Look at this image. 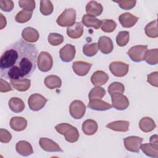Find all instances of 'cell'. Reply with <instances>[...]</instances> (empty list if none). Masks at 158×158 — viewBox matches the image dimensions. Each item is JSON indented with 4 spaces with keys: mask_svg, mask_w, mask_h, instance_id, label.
Instances as JSON below:
<instances>
[{
    "mask_svg": "<svg viewBox=\"0 0 158 158\" xmlns=\"http://www.w3.org/2000/svg\"><path fill=\"white\" fill-rule=\"evenodd\" d=\"M86 106L85 104L80 100H74L70 104V114L75 119L81 118L84 116Z\"/></svg>",
    "mask_w": 158,
    "mask_h": 158,
    "instance_id": "obj_8",
    "label": "cell"
},
{
    "mask_svg": "<svg viewBox=\"0 0 158 158\" xmlns=\"http://www.w3.org/2000/svg\"><path fill=\"white\" fill-rule=\"evenodd\" d=\"M139 18L130 12L122 14L118 17V20L123 28H131L138 22Z\"/></svg>",
    "mask_w": 158,
    "mask_h": 158,
    "instance_id": "obj_15",
    "label": "cell"
},
{
    "mask_svg": "<svg viewBox=\"0 0 158 158\" xmlns=\"http://www.w3.org/2000/svg\"><path fill=\"white\" fill-rule=\"evenodd\" d=\"M69 37L72 39L80 38L83 33V27L81 22H75L72 26L67 27L66 31Z\"/></svg>",
    "mask_w": 158,
    "mask_h": 158,
    "instance_id": "obj_18",
    "label": "cell"
},
{
    "mask_svg": "<svg viewBox=\"0 0 158 158\" xmlns=\"http://www.w3.org/2000/svg\"><path fill=\"white\" fill-rule=\"evenodd\" d=\"M48 41L52 46H58L64 41V37L62 35L57 33H51L48 36Z\"/></svg>",
    "mask_w": 158,
    "mask_h": 158,
    "instance_id": "obj_39",
    "label": "cell"
},
{
    "mask_svg": "<svg viewBox=\"0 0 158 158\" xmlns=\"http://www.w3.org/2000/svg\"><path fill=\"white\" fill-rule=\"evenodd\" d=\"M130 39V34L127 31H120L116 36V43L119 46H125L127 44Z\"/></svg>",
    "mask_w": 158,
    "mask_h": 158,
    "instance_id": "obj_38",
    "label": "cell"
},
{
    "mask_svg": "<svg viewBox=\"0 0 158 158\" xmlns=\"http://www.w3.org/2000/svg\"><path fill=\"white\" fill-rule=\"evenodd\" d=\"M112 106L117 110H123L129 106V101L127 96L119 93H114L111 95Z\"/></svg>",
    "mask_w": 158,
    "mask_h": 158,
    "instance_id": "obj_9",
    "label": "cell"
},
{
    "mask_svg": "<svg viewBox=\"0 0 158 158\" xmlns=\"http://www.w3.org/2000/svg\"><path fill=\"white\" fill-rule=\"evenodd\" d=\"M83 132L86 135H93L98 130V125L97 122L92 119H87L84 121L81 126Z\"/></svg>",
    "mask_w": 158,
    "mask_h": 158,
    "instance_id": "obj_26",
    "label": "cell"
},
{
    "mask_svg": "<svg viewBox=\"0 0 158 158\" xmlns=\"http://www.w3.org/2000/svg\"><path fill=\"white\" fill-rule=\"evenodd\" d=\"M145 34L147 36L151 38H156L158 36L157 22L155 20L148 23L144 28Z\"/></svg>",
    "mask_w": 158,
    "mask_h": 158,
    "instance_id": "obj_31",
    "label": "cell"
},
{
    "mask_svg": "<svg viewBox=\"0 0 158 158\" xmlns=\"http://www.w3.org/2000/svg\"><path fill=\"white\" fill-rule=\"evenodd\" d=\"M12 91L10 85L2 78L0 79V91L1 93H6Z\"/></svg>",
    "mask_w": 158,
    "mask_h": 158,
    "instance_id": "obj_46",
    "label": "cell"
},
{
    "mask_svg": "<svg viewBox=\"0 0 158 158\" xmlns=\"http://www.w3.org/2000/svg\"><path fill=\"white\" fill-rule=\"evenodd\" d=\"M143 153L151 157H158V144L152 143H145L141 145V148Z\"/></svg>",
    "mask_w": 158,
    "mask_h": 158,
    "instance_id": "obj_29",
    "label": "cell"
},
{
    "mask_svg": "<svg viewBox=\"0 0 158 158\" xmlns=\"http://www.w3.org/2000/svg\"><path fill=\"white\" fill-rule=\"evenodd\" d=\"M75 20L76 10L73 8H68L65 9L57 17L56 22L60 27H69L75 23Z\"/></svg>",
    "mask_w": 158,
    "mask_h": 158,
    "instance_id": "obj_3",
    "label": "cell"
},
{
    "mask_svg": "<svg viewBox=\"0 0 158 158\" xmlns=\"http://www.w3.org/2000/svg\"><path fill=\"white\" fill-rule=\"evenodd\" d=\"M144 60L149 65H156L158 63V49H151L146 52Z\"/></svg>",
    "mask_w": 158,
    "mask_h": 158,
    "instance_id": "obj_32",
    "label": "cell"
},
{
    "mask_svg": "<svg viewBox=\"0 0 158 158\" xmlns=\"http://www.w3.org/2000/svg\"><path fill=\"white\" fill-rule=\"evenodd\" d=\"M48 101L44 96L38 93L32 94L28 99V104L30 109L33 111H38L42 109Z\"/></svg>",
    "mask_w": 158,
    "mask_h": 158,
    "instance_id": "obj_6",
    "label": "cell"
},
{
    "mask_svg": "<svg viewBox=\"0 0 158 158\" xmlns=\"http://www.w3.org/2000/svg\"><path fill=\"white\" fill-rule=\"evenodd\" d=\"M108 93L110 95L114 93H123L125 91L124 85L120 82H113L109 86L107 89Z\"/></svg>",
    "mask_w": 158,
    "mask_h": 158,
    "instance_id": "obj_40",
    "label": "cell"
},
{
    "mask_svg": "<svg viewBox=\"0 0 158 158\" xmlns=\"http://www.w3.org/2000/svg\"><path fill=\"white\" fill-rule=\"evenodd\" d=\"M139 127L142 131L148 133L153 131L156 128V125L152 118L149 117H145L139 120Z\"/></svg>",
    "mask_w": 158,
    "mask_h": 158,
    "instance_id": "obj_25",
    "label": "cell"
},
{
    "mask_svg": "<svg viewBox=\"0 0 158 158\" xmlns=\"http://www.w3.org/2000/svg\"><path fill=\"white\" fill-rule=\"evenodd\" d=\"M44 83L47 88L51 89H53L54 88H60L62 85V81L58 76L51 75L47 76L45 78Z\"/></svg>",
    "mask_w": 158,
    "mask_h": 158,
    "instance_id": "obj_30",
    "label": "cell"
},
{
    "mask_svg": "<svg viewBox=\"0 0 158 158\" xmlns=\"http://www.w3.org/2000/svg\"><path fill=\"white\" fill-rule=\"evenodd\" d=\"M8 105L10 109L15 113L21 112L25 109L24 102L20 98L17 97L11 98L9 100Z\"/></svg>",
    "mask_w": 158,
    "mask_h": 158,
    "instance_id": "obj_28",
    "label": "cell"
},
{
    "mask_svg": "<svg viewBox=\"0 0 158 158\" xmlns=\"http://www.w3.org/2000/svg\"><path fill=\"white\" fill-rule=\"evenodd\" d=\"M109 70L114 76L122 77L127 74L129 65L121 61H114L110 64Z\"/></svg>",
    "mask_w": 158,
    "mask_h": 158,
    "instance_id": "obj_10",
    "label": "cell"
},
{
    "mask_svg": "<svg viewBox=\"0 0 158 158\" xmlns=\"http://www.w3.org/2000/svg\"><path fill=\"white\" fill-rule=\"evenodd\" d=\"M158 136L157 135H154L150 137L149 142L150 143L154 144H158V140H157Z\"/></svg>",
    "mask_w": 158,
    "mask_h": 158,
    "instance_id": "obj_48",
    "label": "cell"
},
{
    "mask_svg": "<svg viewBox=\"0 0 158 158\" xmlns=\"http://www.w3.org/2000/svg\"><path fill=\"white\" fill-rule=\"evenodd\" d=\"M88 107L92 110L98 111H105L110 109L112 106L107 102L102 101L101 99H96L90 100L88 104Z\"/></svg>",
    "mask_w": 158,
    "mask_h": 158,
    "instance_id": "obj_21",
    "label": "cell"
},
{
    "mask_svg": "<svg viewBox=\"0 0 158 158\" xmlns=\"http://www.w3.org/2000/svg\"><path fill=\"white\" fill-rule=\"evenodd\" d=\"M98 46V49L104 54H108L114 49V45L112 40L106 36H102L99 38Z\"/></svg>",
    "mask_w": 158,
    "mask_h": 158,
    "instance_id": "obj_13",
    "label": "cell"
},
{
    "mask_svg": "<svg viewBox=\"0 0 158 158\" xmlns=\"http://www.w3.org/2000/svg\"><path fill=\"white\" fill-rule=\"evenodd\" d=\"M59 56L62 61L69 62L72 61L75 56V48L71 44H67L59 51Z\"/></svg>",
    "mask_w": 158,
    "mask_h": 158,
    "instance_id": "obj_12",
    "label": "cell"
},
{
    "mask_svg": "<svg viewBox=\"0 0 158 158\" xmlns=\"http://www.w3.org/2000/svg\"><path fill=\"white\" fill-rule=\"evenodd\" d=\"M92 64L85 61H75L72 64L73 72L78 76H85L89 71Z\"/></svg>",
    "mask_w": 158,
    "mask_h": 158,
    "instance_id": "obj_14",
    "label": "cell"
},
{
    "mask_svg": "<svg viewBox=\"0 0 158 158\" xmlns=\"http://www.w3.org/2000/svg\"><path fill=\"white\" fill-rule=\"evenodd\" d=\"M19 7L23 9V10L33 11L35 8V2L33 0L28 1H19Z\"/></svg>",
    "mask_w": 158,
    "mask_h": 158,
    "instance_id": "obj_42",
    "label": "cell"
},
{
    "mask_svg": "<svg viewBox=\"0 0 158 158\" xmlns=\"http://www.w3.org/2000/svg\"><path fill=\"white\" fill-rule=\"evenodd\" d=\"M54 7L51 1L41 0L40 1V10L41 13L45 16L51 15L53 12Z\"/></svg>",
    "mask_w": 158,
    "mask_h": 158,
    "instance_id": "obj_33",
    "label": "cell"
},
{
    "mask_svg": "<svg viewBox=\"0 0 158 158\" xmlns=\"http://www.w3.org/2000/svg\"><path fill=\"white\" fill-rule=\"evenodd\" d=\"M98 49H99L97 43L86 44L83 47V52L85 56L88 57H93L96 54Z\"/></svg>",
    "mask_w": 158,
    "mask_h": 158,
    "instance_id": "obj_37",
    "label": "cell"
},
{
    "mask_svg": "<svg viewBox=\"0 0 158 158\" xmlns=\"http://www.w3.org/2000/svg\"><path fill=\"white\" fill-rule=\"evenodd\" d=\"M147 51V45H136L130 48L127 52V54L132 61L139 62L144 60L145 54Z\"/></svg>",
    "mask_w": 158,
    "mask_h": 158,
    "instance_id": "obj_5",
    "label": "cell"
},
{
    "mask_svg": "<svg viewBox=\"0 0 158 158\" xmlns=\"http://www.w3.org/2000/svg\"><path fill=\"white\" fill-rule=\"evenodd\" d=\"M117 2L119 7L123 10H130L133 8L136 3V1L133 0H122L118 1H115Z\"/></svg>",
    "mask_w": 158,
    "mask_h": 158,
    "instance_id": "obj_41",
    "label": "cell"
},
{
    "mask_svg": "<svg viewBox=\"0 0 158 158\" xmlns=\"http://www.w3.org/2000/svg\"><path fill=\"white\" fill-rule=\"evenodd\" d=\"M82 23L86 27H93L94 29H99L101 25V20H99L94 16L85 14L81 19Z\"/></svg>",
    "mask_w": 158,
    "mask_h": 158,
    "instance_id": "obj_27",
    "label": "cell"
},
{
    "mask_svg": "<svg viewBox=\"0 0 158 158\" xmlns=\"http://www.w3.org/2000/svg\"><path fill=\"white\" fill-rule=\"evenodd\" d=\"M33 14V11H29L26 10H22L19 12L15 17L16 22L20 23H26L30 20Z\"/></svg>",
    "mask_w": 158,
    "mask_h": 158,
    "instance_id": "obj_35",
    "label": "cell"
},
{
    "mask_svg": "<svg viewBox=\"0 0 158 158\" xmlns=\"http://www.w3.org/2000/svg\"><path fill=\"white\" fill-rule=\"evenodd\" d=\"M55 129L59 133L64 135L65 140L69 143H75L79 138L77 128L69 123H59L55 127Z\"/></svg>",
    "mask_w": 158,
    "mask_h": 158,
    "instance_id": "obj_2",
    "label": "cell"
},
{
    "mask_svg": "<svg viewBox=\"0 0 158 158\" xmlns=\"http://www.w3.org/2000/svg\"><path fill=\"white\" fill-rule=\"evenodd\" d=\"M39 144L41 149L46 152H63L57 143L48 138H41Z\"/></svg>",
    "mask_w": 158,
    "mask_h": 158,
    "instance_id": "obj_11",
    "label": "cell"
},
{
    "mask_svg": "<svg viewBox=\"0 0 158 158\" xmlns=\"http://www.w3.org/2000/svg\"><path fill=\"white\" fill-rule=\"evenodd\" d=\"M109 80V75L104 71L97 70L91 77V82L95 86H100L106 84Z\"/></svg>",
    "mask_w": 158,
    "mask_h": 158,
    "instance_id": "obj_16",
    "label": "cell"
},
{
    "mask_svg": "<svg viewBox=\"0 0 158 158\" xmlns=\"http://www.w3.org/2000/svg\"><path fill=\"white\" fill-rule=\"evenodd\" d=\"M14 4L11 0H1L0 1V8L4 12H10L13 10Z\"/></svg>",
    "mask_w": 158,
    "mask_h": 158,
    "instance_id": "obj_43",
    "label": "cell"
},
{
    "mask_svg": "<svg viewBox=\"0 0 158 158\" xmlns=\"http://www.w3.org/2000/svg\"><path fill=\"white\" fill-rule=\"evenodd\" d=\"M10 83L14 89L19 91H26L30 87L31 80L27 78L11 79Z\"/></svg>",
    "mask_w": 158,
    "mask_h": 158,
    "instance_id": "obj_17",
    "label": "cell"
},
{
    "mask_svg": "<svg viewBox=\"0 0 158 158\" xmlns=\"http://www.w3.org/2000/svg\"><path fill=\"white\" fill-rule=\"evenodd\" d=\"M53 65V60L51 55L46 51L41 52L37 58V65L39 70L43 72L49 71Z\"/></svg>",
    "mask_w": 158,
    "mask_h": 158,
    "instance_id": "obj_4",
    "label": "cell"
},
{
    "mask_svg": "<svg viewBox=\"0 0 158 158\" xmlns=\"http://www.w3.org/2000/svg\"><path fill=\"white\" fill-rule=\"evenodd\" d=\"M9 125L13 130L21 131L26 128L27 120L22 117H13L10 120Z\"/></svg>",
    "mask_w": 158,
    "mask_h": 158,
    "instance_id": "obj_22",
    "label": "cell"
},
{
    "mask_svg": "<svg viewBox=\"0 0 158 158\" xmlns=\"http://www.w3.org/2000/svg\"><path fill=\"white\" fill-rule=\"evenodd\" d=\"M130 123L126 120H117L110 122L106 125V127L115 131L120 132H126L129 129Z\"/></svg>",
    "mask_w": 158,
    "mask_h": 158,
    "instance_id": "obj_24",
    "label": "cell"
},
{
    "mask_svg": "<svg viewBox=\"0 0 158 158\" xmlns=\"http://www.w3.org/2000/svg\"><path fill=\"white\" fill-rule=\"evenodd\" d=\"M116 27V22L112 19H104L101 20V28L102 31L105 33H111L115 30Z\"/></svg>",
    "mask_w": 158,
    "mask_h": 158,
    "instance_id": "obj_34",
    "label": "cell"
},
{
    "mask_svg": "<svg viewBox=\"0 0 158 158\" xmlns=\"http://www.w3.org/2000/svg\"><path fill=\"white\" fill-rule=\"evenodd\" d=\"M143 139L136 136H130L123 139L125 148L128 151L139 153Z\"/></svg>",
    "mask_w": 158,
    "mask_h": 158,
    "instance_id": "obj_7",
    "label": "cell"
},
{
    "mask_svg": "<svg viewBox=\"0 0 158 158\" xmlns=\"http://www.w3.org/2000/svg\"><path fill=\"white\" fill-rule=\"evenodd\" d=\"M103 10V7L101 4L96 1H91L88 2L86 6V12L88 15L93 16L100 15Z\"/></svg>",
    "mask_w": 158,
    "mask_h": 158,
    "instance_id": "obj_23",
    "label": "cell"
},
{
    "mask_svg": "<svg viewBox=\"0 0 158 158\" xmlns=\"http://www.w3.org/2000/svg\"><path fill=\"white\" fill-rule=\"evenodd\" d=\"M0 16H1V27H0V29L2 30L6 26L7 22H6V18L3 16V15L2 14H0Z\"/></svg>",
    "mask_w": 158,
    "mask_h": 158,
    "instance_id": "obj_47",
    "label": "cell"
},
{
    "mask_svg": "<svg viewBox=\"0 0 158 158\" xmlns=\"http://www.w3.org/2000/svg\"><path fill=\"white\" fill-rule=\"evenodd\" d=\"M106 94V90L100 86H96L91 89L88 94L89 100L99 99H101Z\"/></svg>",
    "mask_w": 158,
    "mask_h": 158,
    "instance_id": "obj_36",
    "label": "cell"
},
{
    "mask_svg": "<svg viewBox=\"0 0 158 158\" xmlns=\"http://www.w3.org/2000/svg\"><path fill=\"white\" fill-rule=\"evenodd\" d=\"M158 72H154L147 75V81L153 86H158Z\"/></svg>",
    "mask_w": 158,
    "mask_h": 158,
    "instance_id": "obj_45",
    "label": "cell"
},
{
    "mask_svg": "<svg viewBox=\"0 0 158 158\" xmlns=\"http://www.w3.org/2000/svg\"><path fill=\"white\" fill-rule=\"evenodd\" d=\"M15 149L18 154L23 156H28L33 153L31 145L27 141H19L15 146Z\"/></svg>",
    "mask_w": 158,
    "mask_h": 158,
    "instance_id": "obj_20",
    "label": "cell"
},
{
    "mask_svg": "<svg viewBox=\"0 0 158 158\" xmlns=\"http://www.w3.org/2000/svg\"><path fill=\"white\" fill-rule=\"evenodd\" d=\"M38 49L35 44L19 40L7 47L0 59V75L20 79L31 75L36 67Z\"/></svg>",
    "mask_w": 158,
    "mask_h": 158,
    "instance_id": "obj_1",
    "label": "cell"
},
{
    "mask_svg": "<svg viewBox=\"0 0 158 158\" xmlns=\"http://www.w3.org/2000/svg\"><path fill=\"white\" fill-rule=\"evenodd\" d=\"M22 37L25 41L29 43L36 42L40 37L38 31L30 27L25 28L22 32Z\"/></svg>",
    "mask_w": 158,
    "mask_h": 158,
    "instance_id": "obj_19",
    "label": "cell"
},
{
    "mask_svg": "<svg viewBox=\"0 0 158 158\" xmlns=\"http://www.w3.org/2000/svg\"><path fill=\"white\" fill-rule=\"evenodd\" d=\"M12 139V135L6 129H0V141L3 143H8Z\"/></svg>",
    "mask_w": 158,
    "mask_h": 158,
    "instance_id": "obj_44",
    "label": "cell"
}]
</instances>
